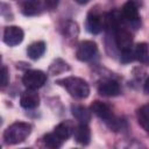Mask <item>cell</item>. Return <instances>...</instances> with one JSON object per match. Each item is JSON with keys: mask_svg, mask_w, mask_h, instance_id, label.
Segmentation results:
<instances>
[{"mask_svg": "<svg viewBox=\"0 0 149 149\" xmlns=\"http://www.w3.org/2000/svg\"><path fill=\"white\" fill-rule=\"evenodd\" d=\"M134 55H135V58L140 63H142L144 65H149V47L147 43H144V42L139 43L135 47Z\"/></svg>", "mask_w": 149, "mask_h": 149, "instance_id": "9a60e30c", "label": "cell"}, {"mask_svg": "<svg viewBox=\"0 0 149 149\" xmlns=\"http://www.w3.org/2000/svg\"><path fill=\"white\" fill-rule=\"evenodd\" d=\"M40 104V97L35 92V90L28 88L20 97V105L26 109H33L37 107Z\"/></svg>", "mask_w": 149, "mask_h": 149, "instance_id": "9c48e42d", "label": "cell"}, {"mask_svg": "<svg viewBox=\"0 0 149 149\" xmlns=\"http://www.w3.org/2000/svg\"><path fill=\"white\" fill-rule=\"evenodd\" d=\"M73 133H74V139H76V141L78 143H80L83 146H87L90 143V140H91V130L87 127V125L79 123V126L74 128Z\"/></svg>", "mask_w": 149, "mask_h": 149, "instance_id": "4fadbf2b", "label": "cell"}, {"mask_svg": "<svg viewBox=\"0 0 149 149\" xmlns=\"http://www.w3.org/2000/svg\"><path fill=\"white\" fill-rule=\"evenodd\" d=\"M23 37H24V33L20 27L9 26L6 27L3 30V42L9 47L20 44L23 41Z\"/></svg>", "mask_w": 149, "mask_h": 149, "instance_id": "8992f818", "label": "cell"}, {"mask_svg": "<svg viewBox=\"0 0 149 149\" xmlns=\"http://www.w3.org/2000/svg\"><path fill=\"white\" fill-rule=\"evenodd\" d=\"M8 70L6 66H2L1 69V86L5 87L7 84H8Z\"/></svg>", "mask_w": 149, "mask_h": 149, "instance_id": "44dd1931", "label": "cell"}, {"mask_svg": "<svg viewBox=\"0 0 149 149\" xmlns=\"http://www.w3.org/2000/svg\"><path fill=\"white\" fill-rule=\"evenodd\" d=\"M143 90H144V92L147 93V94H149V77L146 79V81H144V87H143Z\"/></svg>", "mask_w": 149, "mask_h": 149, "instance_id": "cb8c5ba5", "label": "cell"}, {"mask_svg": "<svg viewBox=\"0 0 149 149\" xmlns=\"http://www.w3.org/2000/svg\"><path fill=\"white\" fill-rule=\"evenodd\" d=\"M114 37H115V44L121 51H128L132 50L133 45V35L129 30H127L123 27H118L114 30Z\"/></svg>", "mask_w": 149, "mask_h": 149, "instance_id": "277c9868", "label": "cell"}, {"mask_svg": "<svg viewBox=\"0 0 149 149\" xmlns=\"http://www.w3.org/2000/svg\"><path fill=\"white\" fill-rule=\"evenodd\" d=\"M47 74L41 70H28L22 77V83L27 88L37 90L45 84Z\"/></svg>", "mask_w": 149, "mask_h": 149, "instance_id": "3957f363", "label": "cell"}, {"mask_svg": "<svg viewBox=\"0 0 149 149\" xmlns=\"http://www.w3.org/2000/svg\"><path fill=\"white\" fill-rule=\"evenodd\" d=\"M105 27V21L104 17L95 14V13H90L87 19H86V29L91 34H99Z\"/></svg>", "mask_w": 149, "mask_h": 149, "instance_id": "30bf717a", "label": "cell"}, {"mask_svg": "<svg viewBox=\"0 0 149 149\" xmlns=\"http://www.w3.org/2000/svg\"><path fill=\"white\" fill-rule=\"evenodd\" d=\"M57 3H58V0H45V7L49 8L50 10L57 7Z\"/></svg>", "mask_w": 149, "mask_h": 149, "instance_id": "7402d4cb", "label": "cell"}, {"mask_svg": "<svg viewBox=\"0 0 149 149\" xmlns=\"http://www.w3.org/2000/svg\"><path fill=\"white\" fill-rule=\"evenodd\" d=\"M73 130H74V127H73V125H72L71 121H63V122L58 123L55 127L54 133L64 142L65 140H68L71 136V134H72Z\"/></svg>", "mask_w": 149, "mask_h": 149, "instance_id": "5bb4252c", "label": "cell"}, {"mask_svg": "<svg viewBox=\"0 0 149 149\" xmlns=\"http://www.w3.org/2000/svg\"><path fill=\"white\" fill-rule=\"evenodd\" d=\"M57 84L62 85L72 97L77 99L87 98L90 94L88 84L79 77H66V78L57 80Z\"/></svg>", "mask_w": 149, "mask_h": 149, "instance_id": "7a4b0ae2", "label": "cell"}, {"mask_svg": "<svg viewBox=\"0 0 149 149\" xmlns=\"http://www.w3.org/2000/svg\"><path fill=\"white\" fill-rule=\"evenodd\" d=\"M133 59H135V55L132 50H128V51H122V55H121V62L123 63H129L132 62Z\"/></svg>", "mask_w": 149, "mask_h": 149, "instance_id": "ffe728a7", "label": "cell"}, {"mask_svg": "<svg viewBox=\"0 0 149 149\" xmlns=\"http://www.w3.org/2000/svg\"><path fill=\"white\" fill-rule=\"evenodd\" d=\"M21 12L27 16H34L42 12V5L38 0H23L21 2Z\"/></svg>", "mask_w": 149, "mask_h": 149, "instance_id": "7c38bea8", "label": "cell"}, {"mask_svg": "<svg viewBox=\"0 0 149 149\" xmlns=\"http://www.w3.org/2000/svg\"><path fill=\"white\" fill-rule=\"evenodd\" d=\"M144 116H146V119L149 121V104H147V105H144V106H142L140 109H139Z\"/></svg>", "mask_w": 149, "mask_h": 149, "instance_id": "603a6c76", "label": "cell"}, {"mask_svg": "<svg viewBox=\"0 0 149 149\" xmlns=\"http://www.w3.org/2000/svg\"><path fill=\"white\" fill-rule=\"evenodd\" d=\"M121 16H122V19H123L125 21L129 22L130 24L137 26V24H139V21H140L137 5H136L133 0L127 1V2L123 5V7H122Z\"/></svg>", "mask_w": 149, "mask_h": 149, "instance_id": "52a82bcc", "label": "cell"}, {"mask_svg": "<svg viewBox=\"0 0 149 149\" xmlns=\"http://www.w3.org/2000/svg\"><path fill=\"white\" fill-rule=\"evenodd\" d=\"M44 52H45V43L43 41L34 42L27 49V54H28L29 58H31L34 61L35 59H38Z\"/></svg>", "mask_w": 149, "mask_h": 149, "instance_id": "2e32d148", "label": "cell"}, {"mask_svg": "<svg viewBox=\"0 0 149 149\" xmlns=\"http://www.w3.org/2000/svg\"><path fill=\"white\" fill-rule=\"evenodd\" d=\"M72 114L76 118V120L79 123H85L87 125L88 121L91 120V114L90 112L83 107V106H72Z\"/></svg>", "mask_w": 149, "mask_h": 149, "instance_id": "e0dca14e", "label": "cell"}, {"mask_svg": "<svg viewBox=\"0 0 149 149\" xmlns=\"http://www.w3.org/2000/svg\"><path fill=\"white\" fill-rule=\"evenodd\" d=\"M31 133V126L27 122H14L3 132V140L7 144H17L23 142Z\"/></svg>", "mask_w": 149, "mask_h": 149, "instance_id": "6da1fadb", "label": "cell"}, {"mask_svg": "<svg viewBox=\"0 0 149 149\" xmlns=\"http://www.w3.org/2000/svg\"><path fill=\"white\" fill-rule=\"evenodd\" d=\"M98 92L104 97H116L120 94V85L115 80H105L99 84Z\"/></svg>", "mask_w": 149, "mask_h": 149, "instance_id": "8fae6325", "label": "cell"}, {"mask_svg": "<svg viewBox=\"0 0 149 149\" xmlns=\"http://www.w3.org/2000/svg\"><path fill=\"white\" fill-rule=\"evenodd\" d=\"M43 142L48 148H51V149H57L63 144V141L55 133H50V134L44 135Z\"/></svg>", "mask_w": 149, "mask_h": 149, "instance_id": "ac0fdd59", "label": "cell"}, {"mask_svg": "<svg viewBox=\"0 0 149 149\" xmlns=\"http://www.w3.org/2000/svg\"><path fill=\"white\" fill-rule=\"evenodd\" d=\"M90 109L92 113H94L100 119H104L106 122H109L113 119V113H112L111 107L102 101H99V100L93 101L90 106Z\"/></svg>", "mask_w": 149, "mask_h": 149, "instance_id": "ba28073f", "label": "cell"}, {"mask_svg": "<svg viewBox=\"0 0 149 149\" xmlns=\"http://www.w3.org/2000/svg\"><path fill=\"white\" fill-rule=\"evenodd\" d=\"M76 2H78V3H80V5H85V3H87L90 0H74Z\"/></svg>", "mask_w": 149, "mask_h": 149, "instance_id": "d4e9b609", "label": "cell"}, {"mask_svg": "<svg viewBox=\"0 0 149 149\" xmlns=\"http://www.w3.org/2000/svg\"><path fill=\"white\" fill-rule=\"evenodd\" d=\"M97 51H98V47L93 41H83L79 43L77 48L76 56L79 61L87 62L95 56Z\"/></svg>", "mask_w": 149, "mask_h": 149, "instance_id": "5b68a950", "label": "cell"}, {"mask_svg": "<svg viewBox=\"0 0 149 149\" xmlns=\"http://www.w3.org/2000/svg\"><path fill=\"white\" fill-rule=\"evenodd\" d=\"M136 115H137V121H139V125L147 132V133H149V121L146 119V116L137 109V112H136Z\"/></svg>", "mask_w": 149, "mask_h": 149, "instance_id": "d6986e66", "label": "cell"}]
</instances>
